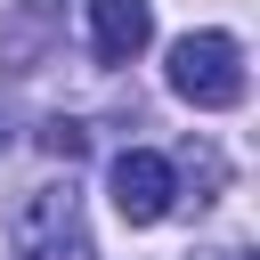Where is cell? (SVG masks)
Instances as JSON below:
<instances>
[{
	"label": "cell",
	"instance_id": "6",
	"mask_svg": "<svg viewBox=\"0 0 260 260\" xmlns=\"http://www.w3.org/2000/svg\"><path fill=\"white\" fill-rule=\"evenodd\" d=\"M203 260H236V252H203Z\"/></svg>",
	"mask_w": 260,
	"mask_h": 260
},
{
	"label": "cell",
	"instance_id": "3",
	"mask_svg": "<svg viewBox=\"0 0 260 260\" xmlns=\"http://www.w3.org/2000/svg\"><path fill=\"white\" fill-rule=\"evenodd\" d=\"M171 195H179V179H171V162H162V154H146V146L114 154V211H122L130 228L171 219Z\"/></svg>",
	"mask_w": 260,
	"mask_h": 260
},
{
	"label": "cell",
	"instance_id": "4",
	"mask_svg": "<svg viewBox=\"0 0 260 260\" xmlns=\"http://www.w3.org/2000/svg\"><path fill=\"white\" fill-rule=\"evenodd\" d=\"M154 41V0H89V49L98 65H130Z\"/></svg>",
	"mask_w": 260,
	"mask_h": 260
},
{
	"label": "cell",
	"instance_id": "2",
	"mask_svg": "<svg viewBox=\"0 0 260 260\" xmlns=\"http://www.w3.org/2000/svg\"><path fill=\"white\" fill-rule=\"evenodd\" d=\"M8 252L16 260H89V228H81V195L65 187H32L8 219Z\"/></svg>",
	"mask_w": 260,
	"mask_h": 260
},
{
	"label": "cell",
	"instance_id": "1",
	"mask_svg": "<svg viewBox=\"0 0 260 260\" xmlns=\"http://www.w3.org/2000/svg\"><path fill=\"white\" fill-rule=\"evenodd\" d=\"M171 89L195 114H228L244 106V49L228 32H179L171 41Z\"/></svg>",
	"mask_w": 260,
	"mask_h": 260
},
{
	"label": "cell",
	"instance_id": "5",
	"mask_svg": "<svg viewBox=\"0 0 260 260\" xmlns=\"http://www.w3.org/2000/svg\"><path fill=\"white\" fill-rule=\"evenodd\" d=\"M41 154L81 162V154H89V130H81V122H65V114H57V122H41Z\"/></svg>",
	"mask_w": 260,
	"mask_h": 260
}]
</instances>
